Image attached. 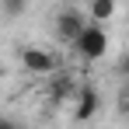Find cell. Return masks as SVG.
<instances>
[{"mask_svg":"<svg viewBox=\"0 0 129 129\" xmlns=\"http://www.w3.org/2000/svg\"><path fill=\"white\" fill-rule=\"evenodd\" d=\"M21 66L31 77L52 80L56 73H63V56L56 49H45V45H28V49H21Z\"/></svg>","mask_w":129,"mask_h":129,"instance_id":"cell-1","label":"cell"},{"mask_svg":"<svg viewBox=\"0 0 129 129\" xmlns=\"http://www.w3.org/2000/svg\"><path fill=\"white\" fill-rule=\"evenodd\" d=\"M87 14H84V7H73V4H63L56 14H52V31H56V39L63 45H70L73 49V42L84 35V28H87Z\"/></svg>","mask_w":129,"mask_h":129,"instance_id":"cell-2","label":"cell"},{"mask_svg":"<svg viewBox=\"0 0 129 129\" xmlns=\"http://www.w3.org/2000/svg\"><path fill=\"white\" fill-rule=\"evenodd\" d=\"M105 52H108V31L101 24H87L84 35L73 42V56L84 59V63H98Z\"/></svg>","mask_w":129,"mask_h":129,"instance_id":"cell-3","label":"cell"},{"mask_svg":"<svg viewBox=\"0 0 129 129\" xmlns=\"http://www.w3.org/2000/svg\"><path fill=\"white\" fill-rule=\"evenodd\" d=\"M98 108H101V94H98V87L84 84L80 91H77V98L70 101V115H73L77 122H87V119L98 115Z\"/></svg>","mask_w":129,"mask_h":129,"instance_id":"cell-4","label":"cell"},{"mask_svg":"<svg viewBox=\"0 0 129 129\" xmlns=\"http://www.w3.org/2000/svg\"><path fill=\"white\" fill-rule=\"evenodd\" d=\"M45 84H49V98H52L56 105H63V101H73V98H77V91L84 87L77 77H73V73H70V70L56 73V77H52V80H45Z\"/></svg>","mask_w":129,"mask_h":129,"instance_id":"cell-5","label":"cell"},{"mask_svg":"<svg viewBox=\"0 0 129 129\" xmlns=\"http://www.w3.org/2000/svg\"><path fill=\"white\" fill-rule=\"evenodd\" d=\"M84 14H87L91 24H101V28H105V24L119 14V4H115V0H91V4H84Z\"/></svg>","mask_w":129,"mask_h":129,"instance_id":"cell-6","label":"cell"},{"mask_svg":"<svg viewBox=\"0 0 129 129\" xmlns=\"http://www.w3.org/2000/svg\"><path fill=\"white\" fill-rule=\"evenodd\" d=\"M0 11H4L7 18H18V14L24 11V0H4V4H0Z\"/></svg>","mask_w":129,"mask_h":129,"instance_id":"cell-7","label":"cell"},{"mask_svg":"<svg viewBox=\"0 0 129 129\" xmlns=\"http://www.w3.org/2000/svg\"><path fill=\"white\" fill-rule=\"evenodd\" d=\"M119 112H122V115H129V84L119 87Z\"/></svg>","mask_w":129,"mask_h":129,"instance_id":"cell-8","label":"cell"},{"mask_svg":"<svg viewBox=\"0 0 129 129\" xmlns=\"http://www.w3.org/2000/svg\"><path fill=\"white\" fill-rule=\"evenodd\" d=\"M119 77L129 84V52H122V56H119Z\"/></svg>","mask_w":129,"mask_h":129,"instance_id":"cell-9","label":"cell"},{"mask_svg":"<svg viewBox=\"0 0 129 129\" xmlns=\"http://www.w3.org/2000/svg\"><path fill=\"white\" fill-rule=\"evenodd\" d=\"M0 129H18V122H14V119H4V122H0Z\"/></svg>","mask_w":129,"mask_h":129,"instance_id":"cell-10","label":"cell"},{"mask_svg":"<svg viewBox=\"0 0 129 129\" xmlns=\"http://www.w3.org/2000/svg\"><path fill=\"white\" fill-rule=\"evenodd\" d=\"M126 39H129V28H126Z\"/></svg>","mask_w":129,"mask_h":129,"instance_id":"cell-11","label":"cell"}]
</instances>
